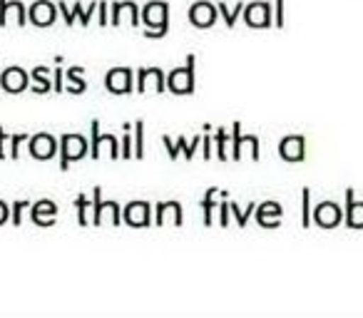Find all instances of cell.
I'll list each match as a JSON object with an SVG mask.
<instances>
[{
  "mask_svg": "<svg viewBox=\"0 0 363 318\" xmlns=\"http://www.w3.org/2000/svg\"><path fill=\"white\" fill-rule=\"evenodd\" d=\"M142 25H145V38L150 40H160L169 30V6L164 0H150L142 8Z\"/></svg>",
  "mask_w": 363,
  "mask_h": 318,
  "instance_id": "1",
  "label": "cell"
},
{
  "mask_svg": "<svg viewBox=\"0 0 363 318\" xmlns=\"http://www.w3.org/2000/svg\"><path fill=\"white\" fill-rule=\"evenodd\" d=\"M197 87V57L187 55V62L167 75V90L172 95H192Z\"/></svg>",
  "mask_w": 363,
  "mask_h": 318,
  "instance_id": "2",
  "label": "cell"
},
{
  "mask_svg": "<svg viewBox=\"0 0 363 318\" xmlns=\"http://www.w3.org/2000/svg\"><path fill=\"white\" fill-rule=\"evenodd\" d=\"M107 149L110 159H122V140H117L115 135L100 130V120H92V132H90V157L92 159H102Z\"/></svg>",
  "mask_w": 363,
  "mask_h": 318,
  "instance_id": "3",
  "label": "cell"
},
{
  "mask_svg": "<svg viewBox=\"0 0 363 318\" xmlns=\"http://www.w3.org/2000/svg\"><path fill=\"white\" fill-rule=\"evenodd\" d=\"M90 154V140L75 132H65L60 137V169L67 172L72 162H80Z\"/></svg>",
  "mask_w": 363,
  "mask_h": 318,
  "instance_id": "4",
  "label": "cell"
},
{
  "mask_svg": "<svg viewBox=\"0 0 363 318\" xmlns=\"http://www.w3.org/2000/svg\"><path fill=\"white\" fill-rule=\"evenodd\" d=\"M90 224L95 227H120L122 224V209L117 202H105L102 199V187H95L92 189V219Z\"/></svg>",
  "mask_w": 363,
  "mask_h": 318,
  "instance_id": "5",
  "label": "cell"
},
{
  "mask_svg": "<svg viewBox=\"0 0 363 318\" xmlns=\"http://www.w3.org/2000/svg\"><path fill=\"white\" fill-rule=\"evenodd\" d=\"M28 149H30L33 159L48 162V159H55V154H60V140L50 132H38V135L28 137Z\"/></svg>",
  "mask_w": 363,
  "mask_h": 318,
  "instance_id": "6",
  "label": "cell"
},
{
  "mask_svg": "<svg viewBox=\"0 0 363 318\" xmlns=\"http://www.w3.org/2000/svg\"><path fill=\"white\" fill-rule=\"evenodd\" d=\"M122 224L132 229H147L152 227V204L145 202V199H137V202H130L125 209H122Z\"/></svg>",
  "mask_w": 363,
  "mask_h": 318,
  "instance_id": "7",
  "label": "cell"
},
{
  "mask_svg": "<svg viewBox=\"0 0 363 318\" xmlns=\"http://www.w3.org/2000/svg\"><path fill=\"white\" fill-rule=\"evenodd\" d=\"M100 8V0H95V3H90L87 8H82L80 3H65V0H57V11L62 13V21H65V25H75V21L80 23L82 28H87L92 23V13Z\"/></svg>",
  "mask_w": 363,
  "mask_h": 318,
  "instance_id": "8",
  "label": "cell"
},
{
  "mask_svg": "<svg viewBox=\"0 0 363 318\" xmlns=\"http://www.w3.org/2000/svg\"><path fill=\"white\" fill-rule=\"evenodd\" d=\"M252 152V159L259 162V137L254 135H242V122H234L232 127V159L239 162L244 159V152Z\"/></svg>",
  "mask_w": 363,
  "mask_h": 318,
  "instance_id": "9",
  "label": "cell"
},
{
  "mask_svg": "<svg viewBox=\"0 0 363 318\" xmlns=\"http://www.w3.org/2000/svg\"><path fill=\"white\" fill-rule=\"evenodd\" d=\"M105 87L112 95H130L135 90V72H132V67H112V70H107Z\"/></svg>",
  "mask_w": 363,
  "mask_h": 318,
  "instance_id": "10",
  "label": "cell"
},
{
  "mask_svg": "<svg viewBox=\"0 0 363 318\" xmlns=\"http://www.w3.org/2000/svg\"><path fill=\"white\" fill-rule=\"evenodd\" d=\"M217 16H219V8L214 6V3H209V0H197L187 11L189 23H192L194 28H199V30H209V28L217 23Z\"/></svg>",
  "mask_w": 363,
  "mask_h": 318,
  "instance_id": "11",
  "label": "cell"
},
{
  "mask_svg": "<svg viewBox=\"0 0 363 318\" xmlns=\"http://www.w3.org/2000/svg\"><path fill=\"white\" fill-rule=\"evenodd\" d=\"M57 3L52 0H35L30 8H28V23L35 28H50L57 21Z\"/></svg>",
  "mask_w": 363,
  "mask_h": 318,
  "instance_id": "12",
  "label": "cell"
},
{
  "mask_svg": "<svg viewBox=\"0 0 363 318\" xmlns=\"http://www.w3.org/2000/svg\"><path fill=\"white\" fill-rule=\"evenodd\" d=\"M0 87L11 92V95H21V92H26L30 87V72L18 65L6 67V70L0 72Z\"/></svg>",
  "mask_w": 363,
  "mask_h": 318,
  "instance_id": "13",
  "label": "cell"
},
{
  "mask_svg": "<svg viewBox=\"0 0 363 318\" xmlns=\"http://www.w3.org/2000/svg\"><path fill=\"white\" fill-rule=\"evenodd\" d=\"M150 87L157 95L167 90V75L162 67H140V70H137V92L145 95Z\"/></svg>",
  "mask_w": 363,
  "mask_h": 318,
  "instance_id": "14",
  "label": "cell"
},
{
  "mask_svg": "<svg viewBox=\"0 0 363 318\" xmlns=\"http://www.w3.org/2000/svg\"><path fill=\"white\" fill-rule=\"evenodd\" d=\"M122 23H130L132 28L142 25V11L137 8V3L125 0V3H112L110 6V25H122Z\"/></svg>",
  "mask_w": 363,
  "mask_h": 318,
  "instance_id": "15",
  "label": "cell"
},
{
  "mask_svg": "<svg viewBox=\"0 0 363 318\" xmlns=\"http://www.w3.org/2000/svg\"><path fill=\"white\" fill-rule=\"evenodd\" d=\"M244 23H247L249 28H259V30H264V28H272V6L269 3H264V0H254V3H249L247 8H244Z\"/></svg>",
  "mask_w": 363,
  "mask_h": 318,
  "instance_id": "16",
  "label": "cell"
},
{
  "mask_svg": "<svg viewBox=\"0 0 363 318\" xmlns=\"http://www.w3.org/2000/svg\"><path fill=\"white\" fill-rule=\"evenodd\" d=\"M162 142H164V147H167V154H169V159H177V154H184V159L187 162H192V157H194V152L199 149V144H202V135H194L192 140H187V137H179V140H172L169 135H164L162 137Z\"/></svg>",
  "mask_w": 363,
  "mask_h": 318,
  "instance_id": "17",
  "label": "cell"
},
{
  "mask_svg": "<svg viewBox=\"0 0 363 318\" xmlns=\"http://www.w3.org/2000/svg\"><path fill=\"white\" fill-rule=\"evenodd\" d=\"M11 23L16 25H28V11L21 0H0V28H8Z\"/></svg>",
  "mask_w": 363,
  "mask_h": 318,
  "instance_id": "18",
  "label": "cell"
},
{
  "mask_svg": "<svg viewBox=\"0 0 363 318\" xmlns=\"http://www.w3.org/2000/svg\"><path fill=\"white\" fill-rule=\"evenodd\" d=\"M279 154L286 162H303L306 157V140L301 135H289L279 142Z\"/></svg>",
  "mask_w": 363,
  "mask_h": 318,
  "instance_id": "19",
  "label": "cell"
},
{
  "mask_svg": "<svg viewBox=\"0 0 363 318\" xmlns=\"http://www.w3.org/2000/svg\"><path fill=\"white\" fill-rule=\"evenodd\" d=\"M57 219V204L50 202V199H40V202L30 204V222L35 224V227H52Z\"/></svg>",
  "mask_w": 363,
  "mask_h": 318,
  "instance_id": "20",
  "label": "cell"
},
{
  "mask_svg": "<svg viewBox=\"0 0 363 318\" xmlns=\"http://www.w3.org/2000/svg\"><path fill=\"white\" fill-rule=\"evenodd\" d=\"M155 222L157 227H164V224H174L182 227L184 224V212H182L179 202H160L155 209Z\"/></svg>",
  "mask_w": 363,
  "mask_h": 318,
  "instance_id": "21",
  "label": "cell"
},
{
  "mask_svg": "<svg viewBox=\"0 0 363 318\" xmlns=\"http://www.w3.org/2000/svg\"><path fill=\"white\" fill-rule=\"evenodd\" d=\"M313 222L323 229H333L341 224V209L336 207L333 202H321L313 212Z\"/></svg>",
  "mask_w": 363,
  "mask_h": 318,
  "instance_id": "22",
  "label": "cell"
},
{
  "mask_svg": "<svg viewBox=\"0 0 363 318\" xmlns=\"http://www.w3.org/2000/svg\"><path fill=\"white\" fill-rule=\"evenodd\" d=\"M281 214H284V209L279 207L277 202H264V204H259V207H257V222H259V227H264V229H277L279 224H281Z\"/></svg>",
  "mask_w": 363,
  "mask_h": 318,
  "instance_id": "23",
  "label": "cell"
},
{
  "mask_svg": "<svg viewBox=\"0 0 363 318\" xmlns=\"http://www.w3.org/2000/svg\"><path fill=\"white\" fill-rule=\"evenodd\" d=\"M346 199H348V204H346V222H348V227L363 229V204L353 199V189H348V192H346Z\"/></svg>",
  "mask_w": 363,
  "mask_h": 318,
  "instance_id": "24",
  "label": "cell"
},
{
  "mask_svg": "<svg viewBox=\"0 0 363 318\" xmlns=\"http://www.w3.org/2000/svg\"><path fill=\"white\" fill-rule=\"evenodd\" d=\"M30 87L35 95H48V92L52 90V82L48 80V67L40 65L35 67V70L30 72Z\"/></svg>",
  "mask_w": 363,
  "mask_h": 318,
  "instance_id": "25",
  "label": "cell"
},
{
  "mask_svg": "<svg viewBox=\"0 0 363 318\" xmlns=\"http://www.w3.org/2000/svg\"><path fill=\"white\" fill-rule=\"evenodd\" d=\"M85 67H70V70H65V77L70 85H65L67 92H72V95H82V92L87 90V82H85Z\"/></svg>",
  "mask_w": 363,
  "mask_h": 318,
  "instance_id": "26",
  "label": "cell"
},
{
  "mask_svg": "<svg viewBox=\"0 0 363 318\" xmlns=\"http://www.w3.org/2000/svg\"><path fill=\"white\" fill-rule=\"evenodd\" d=\"M217 197H219V189H207L202 199V209H204V227H212L214 224V209H217Z\"/></svg>",
  "mask_w": 363,
  "mask_h": 318,
  "instance_id": "27",
  "label": "cell"
},
{
  "mask_svg": "<svg viewBox=\"0 0 363 318\" xmlns=\"http://www.w3.org/2000/svg\"><path fill=\"white\" fill-rule=\"evenodd\" d=\"M217 8H219V16H222V21H224V25H227V28L237 25V18L244 13L242 3H237V6H229V3H217Z\"/></svg>",
  "mask_w": 363,
  "mask_h": 318,
  "instance_id": "28",
  "label": "cell"
},
{
  "mask_svg": "<svg viewBox=\"0 0 363 318\" xmlns=\"http://www.w3.org/2000/svg\"><path fill=\"white\" fill-rule=\"evenodd\" d=\"M214 142H217V157L222 159V162H227V159H229L227 147H232V137H229V132L224 130V127H219L217 137H214Z\"/></svg>",
  "mask_w": 363,
  "mask_h": 318,
  "instance_id": "29",
  "label": "cell"
},
{
  "mask_svg": "<svg viewBox=\"0 0 363 318\" xmlns=\"http://www.w3.org/2000/svg\"><path fill=\"white\" fill-rule=\"evenodd\" d=\"M229 212L234 214V219H237V224L244 229V227H247V224H249V217H252V212H257V204L252 202L247 209H239V207H237V202H229Z\"/></svg>",
  "mask_w": 363,
  "mask_h": 318,
  "instance_id": "30",
  "label": "cell"
},
{
  "mask_svg": "<svg viewBox=\"0 0 363 318\" xmlns=\"http://www.w3.org/2000/svg\"><path fill=\"white\" fill-rule=\"evenodd\" d=\"M92 207V202H87V194H77L75 199V209H77V224L80 227H87L90 219H87V209Z\"/></svg>",
  "mask_w": 363,
  "mask_h": 318,
  "instance_id": "31",
  "label": "cell"
},
{
  "mask_svg": "<svg viewBox=\"0 0 363 318\" xmlns=\"http://www.w3.org/2000/svg\"><path fill=\"white\" fill-rule=\"evenodd\" d=\"M135 157L137 159L145 157V122L142 120L135 122Z\"/></svg>",
  "mask_w": 363,
  "mask_h": 318,
  "instance_id": "32",
  "label": "cell"
},
{
  "mask_svg": "<svg viewBox=\"0 0 363 318\" xmlns=\"http://www.w3.org/2000/svg\"><path fill=\"white\" fill-rule=\"evenodd\" d=\"M132 125H125V135H122V159H132L135 157V137L130 135Z\"/></svg>",
  "mask_w": 363,
  "mask_h": 318,
  "instance_id": "33",
  "label": "cell"
},
{
  "mask_svg": "<svg viewBox=\"0 0 363 318\" xmlns=\"http://www.w3.org/2000/svg\"><path fill=\"white\" fill-rule=\"evenodd\" d=\"M28 137L30 135H26V132L11 137V152H8V159H18V157H21V142H28Z\"/></svg>",
  "mask_w": 363,
  "mask_h": 318,
  "instance_id": "34",
  "label": "cell"
},
{
  "mask_svg": "<svg viewBox=\"0 0 363 318\" xmlns=\"http://www.w3.org/2000/svg\"><path fill=\"white\" fill-rule=\"evenodd\" d=\"M26 209H30V202H16L11 209V224H16V227H21L23 224V212Z\"/></svg>",
  "mask_w": 363,
  "mask_h": 318,
  "instance_id": "35",
  "label": "cell"
},
{
  "mask_svg": "<svg viewBox=\"0 0 363 318\" xmlns=\"http://www.w3.org/2000/svg\"><path fill=\"white\" fill-rule=\"evenodd\" d=\"M65 70H62L60 65L55 67V80H52V90H57V92H65Z\"/></svg>",
  "mask_w": 363,
  "mask_h": 318,
  "instance_id": "36",
  "label": "cell"
},
{
  "mask_svg": "<svg viewBox=\"0 0 363 318\" xmlns=\"http://www.w3.org/2000/svg\"><path fill=\"white\" fill-rule=\"evenodd\" d=\"M308 199H311V192L308 189H303V227H308L311 224V214H308V209H311V204H308Z\"/></svg>",
  "mask_w": 363,
  "mask_h": 318,
  "instance_id": "37",
  "label": "cell"
},
{
  "mask_svg": "<svg viewBox=\"0 0 363 318\" xmlns=\"http://www.w3.org/2000/svg\"><path fill=\"white\" fill-rule=\"evenodd\" d=\"M8 140H11V137L6 135V130H3V127H0V159H8V149H6Z\"/></svg>",
  "mask_w": 363,
  "mask_h": 318,
  "instance_id": "38",
  "label": "cell"
},
{
  "mask_svg": "<svg viewBox=\"0 0 363 318\" xmlns=\"http://www.w3.org/2000/svg\"><path fill=\"white\" fill-rule=\"evenodd\" d=\"M11 222V207L6 202H0V227Z\"/></svg>",
  "mask_w": 363,
  "mask_h": 318,
  "instance_id": "39",
  "label": "cell"
},
{
  "mask_svg": "<svg viewBox=\"0 0 363 318\" xmlns=\"http://www.w3.org/2000/svg\"><path fill=\"white\" fill-rule=\"evenodd\" d=\"M219 224H222L224 229L229 227V202L222 204V212H219Z\"/></svg>",
  "mask_w": 363,
  "mask_h": 318,
  "instance_id": "40",
  "label": "cell"
},
{
  "mask_svg": "<svg viewBox=\"0 0 363 318\" xmlns=\"http://www.w3.org/2000/svg\"><path fill=\"white\" fill-rule=\"evenodd\" d=\"M212 137L209 135H204L202 137V144H204V159H212Z\"/></svg>",
  "mask_w": 363,
  "mask_h": 318,
  "instance_id": "41",
  "label": "cell"
},
{
  "mask_svg": "<svg viewBox=\"0 0 363 318\" xmlns=\"http://www.w3.org/2000/svg\"><path fill=\"white\" fill-rule=\"evenodd\" d=\"M277 28H284V0H277Z\"/></svg>",
  "mask_w": 363,
  "mask_h": 318,
  "instance_id": "42",
  "label": "cell"
}]
</instances>
